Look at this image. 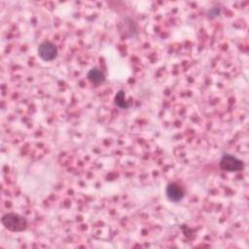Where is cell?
<instances>
[{
    "instance_id": "7a4b0ae2",
    "label": "cell",
    "mask_w": 249,
    "mask_h": 249,
    "mask_svg": "<svg viewBox=\"0 0 249 249\" xmlns=\"http://www.w3.org/2000/svg\"><path fill=\"white\" fill-rule=\"evenodd\" d=\"M219 166L224 171L237 172L244 168V163L241 160L237 159L236 157L230 154H226L222 157L219 162Z\"/></svg>"
},
{
    "instance_id": "277c9868",
    "label": "cell",
    "mask_w": 249,
    "mask_h": 249,
    "mask_svg": "<svg viewBox=\"0 0 249 249\" xmlns=\"http://www.w3.org/2000/svg\"><path fill=\"white\" fill-rule=\"evenodd\" d=\"M165 194H166L167 198L174 202L180 201L185 196V192H184L183 188L177 183L168 184L166 187V190H165Z\"/></svg>"
},
{
    "instance_id": "3957f363",
    "label": "cell",
    "mask_w": 249,
    "mask_h": 249,
    "mask_svg": "<svg viewBox=\"0 0 249 249\" xmlns=\"http://www.w3.org/2000/svg\"><path fill=\"white\" fill-rule=\"evenodd\" d=\"M38 54L44 61H52L57 56V48L51 41H44L38 47Z\"/></svg>"
},
{
    "instance_id": "8992f818",
    "label": "cell",
    "mask_w": 249,
    "mask_h": 249,
    "mask_svg": "<svg viewBox=\"0 0 249 249\" xmlns=\"http://www.w3.org/2000/svg\"><path fill=\"white\" fill-rule=\"evenodd\" d=\"M115 104L117 106H119L120 108H123V109H125L127 108L130 104L126 103L125 101V95H124V90H120L117 92V94L115 95Z\"/></svg>"
},
{
    "instance_id": "6da1fadb",
    "label": "cell",
    "mask_w": 249,
    "mask_h": 249,
    "mask_svg": "<svg viewBox=\"0 0 249 249\" xmlns=\"http://www.w3.org/2000/svg\"><path fill=\"white\" fill-rule=\"evenodd\" d=\"M1 223L5 229L13 232L23 231L27 228V220L22 215L16 212L5 214L1 219Z\"/></svg>"
},
{
    "instance_id": "5b68a950",
    "label": "cell",
    "mask_w": 249,
    "mask_h": 249,
    "mask_svg": "<svg viewBox=\"0 0 249 249\" xmlns=\"http://www.w3.org/2000/svg\"><path fill=\"white\" fill-rule=\"evenodd\" d=\"M88 79L94 85H100L105 81V75L100 69L93 67L88 72Z\"/></svg>"
}]
</instances>
